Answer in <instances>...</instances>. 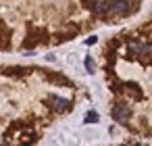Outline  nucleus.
Instances as JSON below:
<instances>
[{"mask_svg": "<svg viewBox=\"0 0 152 146\" xmlns=\"http://www.w3.org/2000/svg\"><path fill=\"white\" fill-rule=\"evenodd\" d=\"M83 65H86V69H88V73H94V61H92L90 56H86V61H83Z\"/></svg>", "mask_w": 152, "mask_h": 146, "instance_id": "1a4fd4ad", "label": "nucleus"}, {"mask_svg": "<svg viewBox=\"0 0 152 146\" xmlns=\"http://www.w3.org/2000/svg\"><path fill=\"white\" fill-rule=\"evenodd\" d=\"M46 104H48L54 113H67V111H71V100L61 98V96H56V94H50V96L46 98Z\"/></svg>", "mask_w": 152, "mask_h": 146, "instance_id": "f03ea898", "label": "nucleus"}, {"mask_svg": "<svg viewBox=\"0 0 152 146\" xmlns=\"http://www.w3.org/2000/svg\"><path fill=\"white\" fill-rule=\"evenodd\" d=\"M4 73H7V75H19V77H21V75H27L29 69H25V67H9Z\"/></svg>", "mask_w": 152, "mask_h": 146, "instance_id": "423d86ee", "label": "nucleus"}, {"mask_svg": "<svg viewBox=\"0 0 152 146\" xmlns=\"http://www.w3.org/2000/svg\"><path fill=\"white\" fill-rule=\"evenodd\" d=\"M42 42H46V32L44 29H38L36 34H29V38L23 42V48H34L38 44H42Z\"/></svg>", "mask_w": 152, "mask_h": 146, "instance_id": "20e7f679", "label": "nucleus"}, {"mask_svg": "<svg viewBox=\"0 0 152 146\" xmlns=\"http://www.w3.org/2000/svg\"><path fill=\"white\" fill-rule=\"evenodd\" d=\"M96 121H98V113L96 111H90L86 115V123H96Z\"/></svg>", "mask_w": 152, "mask_h": 146, "instance_id": "6e6552de", "label": "nucleus"}, {"mask_svg": "<svg viewBox=\"0 0 152 146\" xmlns=\"http://www.w3.org/2000/svg\"><path fill=\"white\" fill-rule=\"evenodd\" d=\"M123 88H125V92H129L135 100H140L144 94H142V90H140V86L137 84H133V81H127V84H123Z\"/></svg>", "mask_w": 152, "mask_h": 146, "instance_id": "39448f33", "label": "nucleus"}, {"mask_svg": "<svg viewBox=\"0 0 152 146\" xmlns=\"http://www.w3.org/2000/svg\"><path fill=\"white\" fill-rule=\"evenodd\" d=\"M48 79L50 81H56V84H63V86H71V81L63 75H56V73H48Z\"/></svg>", "mask_w": 152, "mask_h": 146, "instance_id": "0eeeda50", "label": "nucleus"}, {"mask_svg": "<svg viewBox=\"0 0 152 146\" xmlns=\"http://www.w3.org/2000/svg\"><path fill=\"white\" fill-rule=\"evenodd\" d=\"M129 13H131V4L127 0H106L104 2V17H121Z\"/></svg>", "mask_w": 152, "mask_h": 146, "instance_id": "f257e3e1", "label": "nucleus"}, {"mask_svg": "<svg viewBox=\"0 0 152 146\" xmlns=\"http://www.w3.org/2000/svg\"><path fill=\"white\" fill-rule=\"evenodd\" d=\"M129 117H131V109H129L127 104H115V109H113V119H115L117 123H127Z\"/></svg>", "mask_w": 152, "mask_h": 146, "instance_id": "7ed1b4c3", "label": "nucleus"}, {"mask_svg": "<svg viewBox=\"0 0 152 146\" xmlns=\"http://www.w3.org/2000/svg\"><path fill=\"white\" fill-rule=\"evenodd\" d=\"M96 42H98V38H96V36H92V38H88V42H86V44H90V46H92V44H96Z\"/></svg>", "mask_w": 152, "mask_h": 146, "instance_id": "9d476101", "label": "nucleus"}]
</instances>
